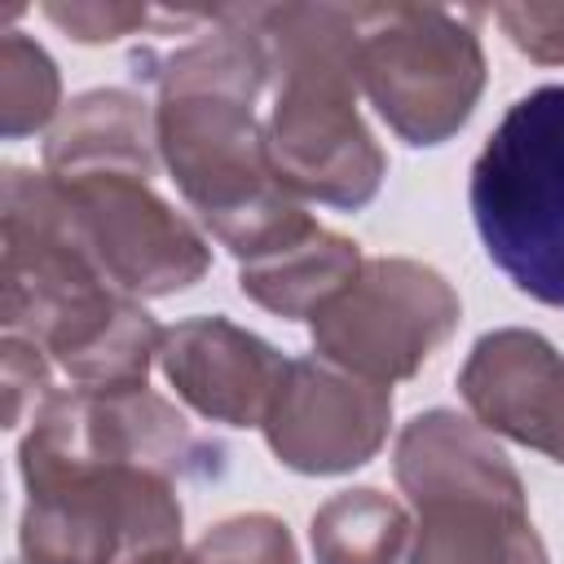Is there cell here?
<instances>
[{
  "instance_id": "d6986e66",
  "label": "cell",
  "mask_w": 564,
  "mask_h": 564,
  "mask_svg": "<svg viewBox=\"0 0 564 564\" xmlns=\"http://www.w3.org/2000/svg\"><path fill=\"white\" fill-rule=\"evenodd\" d=\"M48 392H53V383H48L44 348L31 344L26 335H4V423L18 427L22 410L31 405V414H35Z\"/></svg>"
},
{
  "instance_id": "ac0fdd59",
  "label": "cell",
  "mask_w": 564,
  "mask_h": 564,
  "mask_svg": "<svg viewBox=\"0 0 564 564\" xmlns=\"http://www.w3.org/2000/svg\"><path fill=\"white\" fill-rule=\"evenodd\" d=\"M203 564H295V546L286 524H278L273 516H238L216 524L198 551Z\"/></svg>"
},
{
  "instance_id": "5bb4252c",
  "label": "cell",
  "mask_w": 564,
  "mask_h": 564,
  "mask_svg": "<svg viewBox=\"0 0 564 564\" xmlns=\"http://www.w3.org/2000/svg\"><path fill=\"white\" fill-rule=\"evenodd\" d=\"M150 119L145 101L119 88L84 93L70 101L62 123L44 141V172L48 176H88V172H128V176H150L154 154H150Z\"/></svg>"
},
{
  "instance_id": "8fae6325",
  "label": "cell",
  "mask_w": 564,
  "mask_h": 564,
  "mask_svg": "<svg viewBox=\"0 0 564 564\" xmlns=\"http://www.w3.org/2000/svg\"><path fill=\"white\" fill-rule=\"evenodd\" d=\"M388 414V383H370L304 357L286 366V383L264 419V432L286 467L326 476L361 467L383 445Z\"/></svg>"
},
{
  "instance_id": "9a60e30c",
  "label": "cell",
  "mask_w": 564,
  "mask_h": 564,
  "mask_svg": "<svg viewBox=\"0 0 564 564\" xmlns=\"http://www.w3.org/2000/svg\"><path fill=\"white\" fill-rule=\"evenodd\" d=\"M357 269H361L357 242L313 220L300 238L247 260L238 282H242V295H251L256 304L282 317H313L330 295H339L357 278Z\"/></svg>"
},
{
  "instance_id": "4fadbf2b",
  "label": "cell",
  "mask_w": 564,
  "mask_h": 564,
  "mask_svg": "<svg viewBox=\"0 0 564 564\" xmlns=\"http://www.w3.org/2000/svg\"><path fill=\"white\" fill-rule=\"evenodd\" d=\"M458 388L480 427L564 463V361L542 335L494 330L476 339Z\"/></svg>"
},
{
  "instance_id": "3957f363",
  "label": "cell",
  "mask_w": 564,
  "mask_h": 564,
  "mask_svg": "<svg viewBox=\"0 0 564 564\" xmlns=\"http://www.w3.org/2000/svg\"><path fill=\"white\" fill-rule=\"evenodd\" d=\"M269 48V159L291 194L361 207L383 181V154L357 119V18L339 4L256 9Z\"/></svg>"
},
{
  "instance_id": "7c38bea8",
  "label": "cell",
  "mask_w": 564,
  "mask_h": 564,
  "mask_svg": "<svg viewBox=\"0 0 564 564\" xmlns=\"http://www.w3.org/2000/svg\"><path fill=\"white\" fill-rule=\"evenodd\" d=\"M159 366L198 414L234 427H264L291 361L225 317H194L163 335Z\"/></svg>"
},
{
  "instance_id": "ba28073f",
  "label": "cell",
  "mask_w": 564,
  "mask_h": 564,
  "mask_svg": "<svg viewBox=\"0 0 564 564\" xmlns=\"http://www.w3.org/2000/svg\"><path fill=\"white\" fill-rule=\"evenodd\" d=\"M317 352L370 383L414 375L454 330L458 295L414 260H366L357 278L313 317Z\"/></svg>"
},
{
  "instance_id": "7402d4cb",
  "label": "cell",
  "mask_w": 564,
  "mask_h": 564,
  "mask_svg": "<svg viewBox=\"0 0 564 564\" xmlns=\"http://www.w3.org/2000/svg\"><path fill=\"white\" fill-rule=\"evenodd\" d=\"M137 564H203V560H198V555H185V551H176V546H163V551H154V555L137 560Z\"/></svg>"
},
{
  "instance_id": "2e32d148",
  "label": "cell",
  "mask_w": 564,
  "mask_h": 564,
  "mask_svg": "<svg viewBox=\"0 0 564 564\" xmlns=\"http://www.w3.org/2000/svg\"><path fill=\"white\" fill-rule=\"evenodd\" d=\"M410 520L379 489H348L313 516L317 564H397Z\"/></svg>"
},
{
  "instance_id": "e0dca14e",
  "label": "cell",
  "mask_w": 564,
  "mask_h": 564,
  "mask_svg": "<svg viewBox=\"0 0 564 564\" xmlns=\"http://www.w3.org/2000/svg\"><path fill=\"white\" fill-rule=\"evenodd\" d=\"M57 110V66L48 53L22 31H4L0 40V115L4 137H26L44 128Z\"/></svg>"
},
{
  "instance_id": "52a82bcc",
  "label": "cell",
  "mask_w": 564,
  "mask_h": 564,
  "mask_svg": "<svg viewBox=\"0 0 564 564\" xmlns=\"http://www.w3.org/2000/svg\"><path fill=\"white\" fill-rule=\"evenodd\" d=\"M352 18L357 79L397 137L436 145L458 132L485 84L476 35L454 13L423 4H352Z\"/></svg>"
},
{
  "instance_id": "30bf717a",
  "label": "cell",
  "mask_w": 564,
  "mask_h": 564,
  "mask_svg": "<svg viewBox=\"0 0 564 564\" xmlns=\"http://www.w3.org/2000/svg\"><path fill=\"white\" fill-rule=\"evenodd\" d=\"M22 449L93 458V463H128L159 476H203L216 445L194 441L185 419L141 388H70L48 392L31 414V432Z\"/></svg>"
},
{
  "instance_id": "5b68a950",
  "label": "cell",
  "mask_w": 564,
  "mask_h": 564,
  "mask_svg": "<svg viewBox=\"0 0 564 564\" xmlns=\"http://www.w3.org/2000/svg\"><path fill=\"white\" fill-rule=\"evenodd\" d=\"M471 220L516 291L564 308V84L507 106L471 163Z\"/></svg>"
},
{
  "instance_id": "7a4b0ae2",
  "label": "cell",
  "mask_w": 564,
  "mask_h": 564,
  "mask_svg": "<svg viewBox=\"0 0 564 564\" xmlns=\"http://www.w3.org/2000/svg\"><path fill=\"white\" fill-rule=\"evenodd\" d=\"M4 330L40 344L79 388H141L163 344L154 317L88 260L48 172L4 176Z\"/></svg>"
},
{
  "instance_id": "44dd1931",
  "label": "cell",
  "mask_w": 564,
  "mask_h": 564,
  "mask_svg": "<svg viewBox=\"0 0 564 564\" xmlns=\"http://www.w3.org/2000/svg\"><path fill=\"white\" fill-rule=\"evenodd\" d=\"M44 13L62 31H70L75 40H84V44L119 40V35H128V31H137V26L150 22V13L137 9V4H44Z\"/></svg>"
},
{
  "instance_id": "6da1fadb",
  "label": "cell",
  "mask_w": 564,
  "mask_h": 564,
  "mask_svg": "<svg viewBox=\"0 0 564 564\" xmlns=\"http://www.w3.org/2000/svg\"><path fill=\"white\" fill-rule=\"evenodd\" d=\"M137 66L159 84L154 141L176 185L242 264L313 225L273 172L269 141L251 115L269 79L256 9H216L212 31L194 44L167 57L145 53Z\"/></svg>"
},
{
  "instance_id": "ffe728a7",
  "label": "cell",
  "mask_w": 564,
  "mask_h": 564,
  "mask_svg": "<svg viewBox=\"0 0 564 564\" xmlns=\"http://www.w3.org/2000/svg\"><path fill=\"white\" fill-rule=\"evenodd\" d=\"M498 22L511 44L538 62H564V4H502Z\"/></svg>"
},
{
  "instance_id": "8992f818",
  "label": "cell",
  "mask_w": 564,
  "mask_h": 564,
  "mask_svg": "<svg viewBox=\"0 0 564 564\" xmlns=\"http://www.w3.org/2000/svg\"><path fill=\"white\" fill-rule=\"evenodd\" d=\"M26 564H137L181 538L172 480L128 463L22 449Z\"/></svg>"
},
{
  "instance_id": "277c9868",
  "label": "cell",
  "mask_w": 564,
  "mask_h": 564,
  "mask_svg": "<svg viewBox=\"0 0 564 564\" xmlns=\"http://www.w3.org/2000/svg\"><path fill=\"white\" fill-rule=\"evenodd\" d=\"M397 480L419 507L410 564H546L524 485L476 423L419 414L397 441Z\"/></svg>"
},
{
  "instance_id": "9c48e42d",
  "label": "cell",
  "mask_w": 564,
  "mask_h": 564,
  "mask_svg": "<svg viewBox=\"0 0 564 564\" xmlns=\"http://www.w3.org/2000/svg\"><path fill=\"white\" fill-rule=\"evenodd\" d=\"M53 185L79 247L115 291L167 295L203 278V238L163 198L150 194L145 176L88 172L66 181L53 176Z\"/></svg>"
}]
</instances>
